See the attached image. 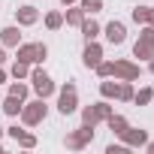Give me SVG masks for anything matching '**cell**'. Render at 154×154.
Listing matches in <instances>:
<instances>
[{"label":"cell","instance_id":"6da1fadb","mask_svg":"<svg viewBox=\"0 0 154 154\" xmlns=\"http://www.w3.org/2000/svg\"><path fill=\"white\" fill-rule=\"evenodd\" d=\"M45 115H48V106H45V100H42V97H36V100L24 103V106H21V112H18V118H21V124H24V127H36V124H42V121H45Z\"/></svg>","mask_w":154,"mask_h":154},{"label":"cell","instance_id":"7a4b0ae2","mask_svg":"<svg viewBox=\"0 0 154 154\" xmlns=\"http://www.w3.org/2000/svg\"><path fill=\"white\" fill-rule=\"evenodd\" d=\"M18 60L24 63H42L48 57V45L45 42H18Z\"/></svg>","mask_w":154,"mask_h":154},{"label":"cell","instance_id":"3957f363","mask_svg":"<svg viewBox=\"0 0 154 154\" xmlns=\"http://www.w3.org/2000/svg\"><path fill=\"white\" fill-rule=\"evenodd\" d=\"M30 85H33L36 97H42V100H48V97L57 91V85L51 82V75H48L45 69H39V66H33V69H30Z\"/></svg>","mask_w":154,"mask_h":154},{"label":"cell","instance_id":"277c9868","mask_svg":"<svg viewBox=\"0 0 154 154\" xmlns=\"http://www.w3.org/2000/svg\"><path fill=\"white\" fill-rule=\"evenodd\" d=\"M75 109H79V88H75L72 82H66V85L60 88V94H57V112L66 118V115H72Z\"/></svg>","mask_w":154,"mask_h":154},{"label":"cell","instance_id":"5b68a950","mask_svg":"<svg viewBox=\"0 0 154 154\" xmlns=\"http://www.w3.org/2000/svg\"><path fill=\"white\" fill-rule=\"evenodd\" d=\"M109 115H112V106H109V100H100V103H91V106H85V109H82V124H91V127H97V124H103Z\"/></svg>","mask_w":154,"mask_h":154},{"label":"cell","instance_id":"8992f818","mask_svg":"<svg viewBox=\"0 0 154 154\" xmlns=\"http://www.w3.org/2000/svg\"><path fill=\"white\" fill-rule=\"evenodd\" d=\"M112 63H115L112 66V79H118V82H136L139 72H142V66L136 60H130V57H121V60H112Z\"/></svg>","mask_w":154,"mask_h":154},{"label":"cell","instance_id":"52a82bcc","mask_svg":"<svg viewBox=\"0 0 154 154\" xmlns=\"http://www.w3.org/2000/svg\"><path fill=\"white\" fill-rule=\"evenodd\" d=\"M66 148H72V151H82V148H88L91 142H94V127L91 124H82V127H75V130H69L66 133Z\"/></svg>","mask_w":154,"mask_h":154},{"label":"cell","instance_id":"ba28073f","mask_svg":"<svg viewBox=\"0 0 154 154\" xmlns=\"http://www.w3.org/2000/svg\"><path fill=\"white\" fill-rule=\"evenodd\" d=\"M100 60H103V45H100L97 39H91V42L85 45V51H82V63H85L88 69H94Z\"/></svg>","mask_w":154,"mask_h":154},{"label":"cell","instance_id":"9c48e42d","mask_svg":"<svg viewBox=\"0 0 154 154\" xmlns=\"http://www.w3.org/2000/svg\"><path fill=\"white\" fill-rule=\"evenodd\" d=\"M15 21H18V27H30V24L39 21V9L30 6V3H24V6L15 9Z\"/></svg>","mask_w":154,"mask_h":154},{"label":"cell","instance_id":"30bf717a","mask_svg":"<svg viewBox=\"0 0 154 154\" xmlns=\"http://www.w3.org/2000/svg\"><path fill=\"white\" fill-rule=\"evenodd\" d=\"M103 33H106V39H109L112 45H121V42L127 39V27H124V21H109V24L103 27Z\"/></svg>","mask_w":154,"mask_h":154},{"label":"cell","instance_id":"8fae6325","mask_svg":"<svg viewBox=\"0 0 154 154\" xmlns=\"http://www.w3.org/2000/svg\"><path fill=\"white\" fill-rule=\"evenodd\" d=\"M121 139H124V145H127V148H145L148 133H145V130H136V127H127V130L121 133Z\"/></svg>","mask_w":154,"mask_h":154},{"label":"cell","instance_id":"7c38bea8","mask_svg":"<svg viewBox=\"0 0 154 154\" xmlns=\"http://www.w3.org/2000/svg\"><path fill=\"white\" fill-rule=\"evenodd\" d=\"M18 42H21V30H18V24H9V27L0 30V45H6V48H18Z\"/></svg>","mask_w":154,"mask_h":154},{"label":"cell","instance_id":"4fadbf2b","mask_svg":"<svg viewBox=\"0 0 154 154\" xmlns=\"http://www.w3.org/2000/svg\"><path fill=\"white\" fill-rule=\"evenodd\" d=\"M79 30H82V36H85V42H91V39H97V36L103 33V27H100V24H97L94 18H88V15H85V21L79 24Z\"/></svg>","mask_w":154,"mask_h":154},{"label":"cell","instance_id":"5bb4252c","mask_svg":"<svg viewBox=\"0 0 154 154\" xmlns=\"http://www.w3.org/2000/svg\"><path fill=\"white\" fill-rule=\"evenodd\" d=\"M133 57H139V60H151V57H154V42H148V39H136V42H133Z\"/></svg>","mask_w":154,"mask_h":154},{"label":"cell","instance_id":"9a60e30c","mask_svg":"<svg viewBox=\"0 0 154 154\" xmlns=\"http://www.w3.org/2000/svg\"><path fill=\"white\" fill-rule=\"evenodd\" d=\"M130 18L136 24H154V6H136L130 12Z\"/></svg>","mask_w":154,"mask_h":154},{"label":"cell","instance_id":"2e32d148","mask_svg":"<svg viewBox=\"0 0 154 154\" xmlns=\"http://www.w3.org/2000/svg\"><path fill=\"white\" fill-rule=\"evenodd\" d=\"M21 106H24V100H18V97H6L3 103H0V109H3V115H9V118H18Z\"/></svg>","mask_w":154,"mask_h":154},{"label":"cell","instance_id":"e0dca14e","mask_svg":"<svg viewBox=\"0 0 154 154\" xmlns=\"http://www.w3.org/2000/svg\"><path fill=\"white\" fill-rule=\"evenodd\" d=\"M106 124H109V130H112L115 136H121V133H124V130L130 127V121H127L124 115H115V112H112V115L106 118Z\"/></svg>","mask_w":154,"mask_h":154},{"label":"cell","instance_id":"ac0fdd59","mask_svg":"<svg viewBox=\"0 0 154 154\" xmlns=\"http://www.w3.org/2000/svg\"><path fill=\"white\" fill-rule=\"evenodd\" d=\"M100 97H103V100H118V82L103 79V82H100Z\"/></svg>","mask_w":154,"mask_h":154},{"label":"cell","instance_id":"d6986e66","mask_svg":"<svg viewBox=\"0 0 154 154\" xmlns=\"http://www.w3.org/2000/svg\"><path fill=\"white\" fill-rule=\"evenodd\" d=\"M63 21H66V24H72V27H79V24L85 21V12H82V6H79V9H75V6H69V9L63 12Z\"/></svg>","mask_w":154,"mask_h":154},{"label":"cell","instance_id":"ffe728a7","mask_svg":"<svg viewBox=\"0 0 154 154\" xmlns=\"http://www.w3.org/2000/svg\"><path fill=\"white\" fill-rule=\"evenodd\" d=\"M45 27H48V30H60V27H63V12H57V9L45 12Z\"/></svg>","mask_w":154,"mask_h":154},{"label":"cell","instance_id":"44dd1931","mask_svg":"<svg viewBox=\"0 0 154 154\" xmlns=\"http://www.w3.org/2000/svg\"><path fill=\"white\" fill-rule=\"evenodd\" d=\"M27 94H30V88L21 82V79H15V82H9V97H18V100H27Z\"/></svg>","mask_w":154,"mask_h":154},{"label":"cell","instance_id":"7402d4cb","mask_svg":"<svg viewBox=\"0 0 154 154\" xmlns=\"http://www.w3.org/2000/svg\"><path fill=\"white\" fill-rule=\"evenodd\" d=\"M133 82H118V100L121 103H133Z\"/></svg>","mask_w":154,"mask_h":154},{"label":"cell","instance_id":"603a6c76","mask_svg":"<svg viewBox=\"0 0 154 154\" xmlns=\"http://www.w3.org/2000/svg\"><path fill=\"white\" fill-rule=\"evenodd\" d=\"M151 100H154V88H139V91L133 94V103H136V106H148Z\"/></svg>","mask_w":154,"mask_h":154},{"label":"cell","instance_id":"cb8c5ba5","mask_svg":"<svg viewBox=\"0 0 154 154\" xmlns=\"http://www.w3.org/2000/svg\"><path fill=\"white\" fill-rule=\"evenodd\" d=\"M79 6L85 15H97V12H103V0H79Z\"/></svg>","mask_w":154,"mask_h":154},{"label":"cell","instance_id":"d4e9b609","mask_svg":"<svg viewBox=\"0 0 154 154\" xmlns=\"http://www.w3.org/2000/svg\"><path fill=\"white\" fill-rule=\"evenodd\" d=\"M12 75H15V79H27V75H30V63H24V60H18L15 57V63H12V69H9Z\"/></svg>","mask_w":154,"mask_h":154},{"label":"cell","instance_id":"484cf974","mask_svg":"<svg viewBox=\"0 0 154 154\" xmlns=\"http://www.w3.org/2000/svg\"><path fill=\"white\" fill-rule=\"evenodd\" d=\"M112 66H115L112 60H100L94 69H97V75H100V79H112Z\"/></svg>","mask_w":154,"mask_h":154},{"label":"cell","instance_id":"4316f807","mask_svg":"<svg viewBox=\"0 0 154 154\" xmlns=\"http://www.w3.org/2000/svg\"><path fill=\"white\" fill-rule=\"evenodd\" d=\"M15 142H18V148H36V136H33V133H27V130H24Z\"/></svg>","mask_w":154,"mask_h":154},{"label":"cell","instance_id":"83f0119b","mask_svg":"<svg viewBox=\"0 0 154 154\" xmlns=\"http://www.w3.org/2000/svg\"><path fill=\"white\" fill-rule=\"evenodd\" d=\"M127 151H130V148H127L124 142H121V145H115V142H112V145H106V154H127Z\"/></svg>","mask_w":154,"mask_h":154},{"label":"cell","instance_id":"f1b7e54d","mask_svg":"<svg viewBox=\"0 0 154 154\" xmlns=\"http://www.w3.org/2000/svg\"><path fill=\"white\" fill-rule=\"evenodd\" d=\"M21 133H24V130H21L18 124H12V127H6V136H12V139H18Z\"/></svg>","mask_w":154,"mask_h":154},{"label":"cell","instance_id":"f546056e","mask_svg":"<svg viewBox=\"0 0 154 154\" xmlns=\"http://www.w3.org/2000/svg\"><path fill=\"white\" fill-rule=\"evenodd\" d=\"M6 63V45H0V66Z\"/></svg>","mask_w":154,"mask_h":154},{"label":"cell","instance_id":"4dcf8cb0","mask_svg":"<svg viewBox=\"0 0 154 154\" xmlns=\"http://www.w3.org/2000/svg\"><path fill=\"white\" fill-rule=\"evenodd\" d=\"M145 151H148V154H154V139H151V142H145Z\"/></svg>","mask_w":154,"mask_h":154},{"label":"cell","instance_id":"1f68e13d","mask_svg":"<svg viewBox=\"0 0 154 154\" xmlns=\"http://www.w3.org/2000/svg\"><path fill=\"white\" fill-rule=\"evenodd\" d=\"M3 82H6V69L0 66V85H3Z\"/></svg>","mask_w":154,"mask_h":154},{"label":"cell","instance_id":"d6a6232c","mask_svg":"<svg viewBox=\"0 0 154 154\" xmlns=\"http://www.w3.org/2000/svg\"><path fill=\"white\" fill-rule=\"evenodd\" d=\"M148 72H151V75H154V57H151V60H148Z\"/></svg>","mask_w":154,"mask_h":154},{"label":"cell","instance_id":"836d02e7","mask_svg":"<svg viewBox=\"0 0 154 154\" xmlns=\"http://www.w3.org/2000/svg\"><path fill=\"white\" fill-rule=\"evenodd\" d=\"M60 3H63V6H72V3H79V0H60Z\"/></svg>","mask_w":154,"mask_h":154},{"label":"cell","instance_id":"e575fe53","mask_svg":"<svg viewBox=\"0 0 154 154\" xmlns=\"http://www.w3.org/2000/svg\"><path fill=\"white\" fill-rule=\"evenodd\" d=\"M3 133H6V130H3V127H0V139H3Z\"/></svg>","mask_w":154,"mask_h":154},{"label":"cell","instance_id":"d590c367","mask_svg":"<svg viewBox=\"0 0 154 154\" xmlns=\"http://www.w3.org/2000/svg\"><path fill=\"white\" fill-rule=\"evenodd\" d=\"M0 154H3V145H0Z\"/></svg>","mask_w":154,"mask_h":154}]
</instances>
